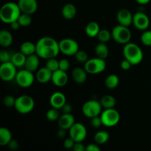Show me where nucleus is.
Returning a JSON list of instances; mask_svg holds the SVG:
<instances>
[{"label": "nucleus", "instance_id": "obj_34", "mask_svg": "<svg viewBox=\"0 0 151 151\" xmlns=\"http://www.w3.org/2000/svg\"><path fill=\"white\" fill-rule=\"evenodd\" d=\"M60 112H59V109H54V108H52L50 110L47 111V112L46 113V117L48 120L52 121V122H54V121L58 120V119L60 118Z\"/></svg>", "mask_w": 151, "mask_h": 151}, {"label": "nucleus", "instance_id": "obj_8", "mask_svg": "<svg viewBox=\"0 0 151 151\" xmlns=\"http://www.w3.org/2000/svg\"><path fill=\"white\" fill-rule=\"evenodd\" d=\"M100 117H101L103 125L109 128L116 125L120 120V114L114 108L105 109L102 111Z\"/></svg>", "mask_w": 151, "mask_h": 151}, {"label": "nucleus", "instance_id": "obj_9", "mask_svg": "<svg viewBox=\"0 0 151 151\" xmlns=\"http://www.w3.org/2000/svg\"><path fill=\"white\" fill-rule=\"evenodd\" d=\"M59 48L60 52L65 55H75L79 50V44L72 38H63L59 41Z\"/></svg>", "mask_w": 151, "mask_h": 151}, {"label": "nucleus", "instance_id": "obj_5", "mask_svg": "<svg viewBox=\"0 0 151 151\" xmlns=\"http://www.w3.org/2000/svg\"><path fill=\"white\" fill-rule=\"evenodd\" d=\"M14 108L19 113L27 114L32 111L35 108V101L29 95H22L16 100Z\"/></svg>", "mask_w": 151, "mask_h": 151}, {"label": "nucleus", "instance_id": "obj_42", "mask_svg": "<svg viewBox=\"0 0 151 151\" xmlns=\"http://www.w3.org/2000/svg\"><path fill=\"white\" fill-rule=\"evenodd\" d=\"M75 144V140L72 139L71 137H69V138L66 139L64 140V142H63V146H64L65 148L68 149V150L73 148Z\"/></svg>", "mask_w": 151, "mask_h": 151}, {"label": "nucleus", "instance_id": "obj_13", "mask_svg": "<svg viewBox=\"0 0 151 151\" xmlns=\"http://www.w3.org/2000/svg\"><path fill=\"white\" fill-rule=\"evenodd\" d=\"M133 24L139 30H146L150 26V19L143 12H137L133 16Z\"/></svg>", "mask_w": 151, "mask_h": 151}, {"label": "nucleus", "instance_id": "obj_19", "mask_svg": "<svg viewBox=\"0 0 151 151\" xmlns=\"http://www.w3.org/2000/svg\"><path fill=\"white\" fill-rule=\"evenodd\" d=\"M75 123V117L72 114H64L60 115V118L58 120L59 128L64 130H69L72 125Z\"/></svg>", "mask_w": 151, "mask_h": 151}, {"label": "nucleus", "instance_id": "obj_10", "mask_svg": "<svg viewBox=\"0 0 151 151\" xmlns=\"http://www.w3.org/2000/svg\"><path fill=\"white\" fill-rule=\"evenodd\" d=\"M16 66L11 61L1 63L0 65V78L3 81L9 82L16 78L17 75Z\"/></svg>", "mask_w": 151, "mask_h": 151}, {"label": "nucleus", "instance_id": "obj_33", "mask_svg": "<svg viewBox=\"0 0 151 151\" xmlns=\"http://www.w3.org/2000/svg\"><path fill=\"white\" fill-rule=\"evenodd\" d=\"M18 22H19L21 27H26L29 26L31 24V23H32V17H31V15L22 13V14L20 15L19 18L18 19Z\"/></svg>", "mask_w": 151, "mask_h": 151}, {"label": "nucleus", "instance_id": "obj_16", "mask_svg": "<svg viewBox=\"0 0 151 151\" xmlns=\"http://www.w3.org/2000/svg\"><path fill=\"white\" fill-rule=\"evenodd\" d=\"M50 103L52 108L61 109L62 107L66 103V97L63 93L56 91L51 95L50 98Z\"/></svg>", "mask_w": 151, "mask_h": 151}, {"label": "nucleus", "instance_id": "obj_43", "mask_svg": "<svg viewBox=\"0 0 151 151\" xmlns=\"http://www.w3.org/2000/svg\"><path fill=\"white\" fill-rule=\"evenodd\" d=\"M131 66H133V65L128 60H126V59H124L123 60H122V62L120 63V67L123 71L129 70L131 69Z\"/></svg>", "mask_w": 151, "mask_h": 151}, {"label": "nucleus", "instance_id": "obj_48", "mask_svg": "<svg viewBox=\"0 0 151 151\" xmlns=\"http://www.w3.org/2000/svg\"><path fill=\"white\" fill-rule=\"evenodd\" d=\"M56 134H57V137H58V138L60 139H62L63 138V137L66 136V130L63 129V128H60L59 130H58L57 131V133H56Z\"/></svg>", "mask_w": 151, "mask_h": 151}, {"label": "nucleus", "instance_id": "obj_30", "mask_svg": "<svg viewBox=\"0 0 151 151\" xmlns=\"http://www.w3.org/2000/svg\"><path fill=\"white\" fill-rule=\"evenodd\" d=\"M119 83V78L115 74L109 75L105 80V86L109 89H114L118 86Z\"/></svg>", "mask_w": 151, "mask_h": 151}, {"label": "nucleus", "instance_id": "obj_3", "mask_svg": "<svg viewBox=\"0 0 151 151\" xmlns=\"http://www.w3.org/2000/svg\"><path fill=\"white\" fill-rule=\"evenodd\" d=\"M123 55L132 65L139 64L143 60V52L139 46L134 43L129 42L125 44L123 47Z\"/></svg>", "mask_w": 151, "mask_h": 151}, {"label": "nucleus", "instance_id": "obj_1", "mask_svg": "<svg viewBox=\"0 0 151 151\" xmlns=\"http://www.w3.org/2000/svg\"><path fill=\"white\" fill-rule=\"evenodd\" d=\"M36 54L40 58L48 60L56 58L60 52L59 42L50 36L40 38L36 44Z\"/></svg>", "mask_w": 151, "mask_h": 151}, {"label": "nucleus", "instance_id": "obj_15", "mask_svg": "<svg viewBox=\"0 0 151 151\" xmlns=\"http://www.w3.org/2000/svg\"><path fill=\"white\" fill-rule=\"evenodd\" d=\"M133 16L131 12L128 9H121L116 13V20L119 24L125 27H129L133 24Z\"/></svg>", "mask_w": 151, "mask_h": 151}, {"label": "nucleus", "instance_id": "obj_31", "mask_svg": "<svg viewBox=\"0 0 151 151\" xmlns=\"http://www.w3.org/2000/svg\"><path fill=\"white\" fill-rule=\"evenodd\" d=\"M110 138V135L106 131H99L94 134V139L96 144L104 145L107 142Z\"/></svg>", "mask_w": 151, "mask_h": 151}, {"label": "nucleus", "instance_id": "obj_40", "mask_svg": "<svg viewBox=\"0 0 151 151\" xmlns=\"http://www.w3.org/2000/svg\"><path fill=\"white\" fill-rule=\"evenodd\" d=\"M69 67H70V63L67 59L63 58L59 60V69L66 72L69 70Z\"/></svg>", "mask_w": 151, "mask_h": 151}, {"label": "nucleus", "instance_id": "obj_24", "mask_svg": "<svg viewBox=\"0 0 151 151\" xmlns=\"http://www.w3.org/2000/svg\"><path fill=\"white\" fill-rule=\"evenodd\" d=\"M100 29H101L100 27V25H99V24L97 22H91L87 24L86 27L85 32L86 34L88 37H90V38H94V37L97 36Z\"/></svg>", "mask_w": 151, "mask_h": 151}, {"label": "nucleus", "instance_id": "obj_28", "mask_svg": "<svg viewBox=\"0 0 151 151\" xmlns=\"http://www.w3.org/2000/svg\"><path fill=\"white\" fill-rule=\"evenodd\" d=\"M12 139V133L8 128L4 127L0 128V145H7Z\"/></svg>", "mask_w": 151, "mask_h": 151}, {"label": "nucleus", "instance_id": "obj_35", "mask_svg": "<svg viewBox=\"0 0 151 151\" xmlns=\"http://www.w3.org/2000/svg\"><path fill=\"white\" fill-rule=\"evenodd\" d=\"M45 66L48 68L50 70H51L52 72H54L59 69V61L55 58H50L48 60H47Z\"/></svg>", "mask_w": 151, "mask_h": 151}, {"label": "nucleus", "instance_id": "obj_45", "mask_svg": "<svg viewBox=\"0 0 151 151\" xmlns=\"http://www.w3.org/2000/svg\"><path fill=\"white\" fill-rule=\"evenodd\" d=\"M72 150L73 151H86V147L82 142H75Z\"/></svg>", "mask_w": 151, "mask_h": 151}, {"label": "nucleus", "instance_id": "obj_44", "mask_svg": "<svg viewBox=\"0 0 151 151\" xmlns=\"http://www.w3.org/2000/svg\"><path fill=\"white\" fill-rule=\"evenodd\" d=\"M7 146H8L9 149H10V150L15 151L19 148V142H18V141H16V139H12L11 141L9 142V144L7 145Z\"/></svg>", "mask_w": 151, "mask_h": 151}, {"label": "nucleus", "instance_id": "obj_46", "mask_svg": "<svg viewBox=\"0 0 151 151\" xmlns=\"http://www.w3.org/2000/svg\"><path fill=\"white\" fill-rule=\"evenodd\" d=\"M86 151H101L97 144H89L86 147Z\"/></svg>", "mask_w": 151, "mask_h": 151}, {"label": "nucleus", "instance_id": "obj_22", "mask_svg": "<svg viewBox=\"0 0 151 151\" xmlns=\"http://www.w3.org/2000/svg\"><path fill=\"white\" fill-rule=\"evenodd\" d=\"M62 16L64 19L70 20V19H74L77 15V8L75 6V4L72 3H67L64 4L63 7H62L61 10Z\"/></svg>", "mask_w": 151, "mask_h": 151}, {"label": "nucleus", "instance_id": "obj_36", "mask_svg": "<svg viewBox=\"0 0 151 151\" xmlns=\"http://www.w3.org/2000/svg\"><path fill=\"white\" fill-rule=\"evenodd\" d=\"M75 60L78 62L81 63H85L88 60V55L87 52L84 50H78L75 55Z\"/></svg>", "mask_w": 151, "mask_h": 151}, {"label": "nucleus", "instance_id": "obj_41", "mask_svg": "<svg viewBox=\"0 0 151 151\" xmlns=\"http://www.w3.org/2000/svg\"><path fill=\"white\" fill-rule=\"evenodd\" d=\"M102 125H103V122H102V119L100 116H94V117L91 118V125L93 128H100Z\"/></svg>", "mask_w": 151, "mask_h": 151}, {"label": "nucleus", "instance_id": "obj_12", "mask_svg": "<svg viewBox=\"0 0 151 151\" xmlns=\"http://www.w3.org/2000/svg\"><path fill=\"white\" fill-rule=\"evenodd\" d=\"M69 137L75 142H83L86 138L87 130L85 125L80 122H75L69 130Z\"/></svg>", "mask_w": 151, "mask_h": 151}, {"label": "nucleus", "instance_id": "obj_2", "mask_svg": "<svg viewBox=\"0 0 151 151\" xmlns=\"http://www.w3.org/2000/svg\"><path fill=\"white\" fill-rule=\"evenodd\" d=\"M22 14L18 3L7 2L1 6L0 9V19L1 22L10 24L12 22L17 21Z\"/></svg>", "mask_w": 151, "mask_h": 151}, {"label": "nucleus", "instance_id": "obj_20", "mask_svg": "<svg viewBox=\"0 0 151 151\" xmlns=\"http://www.w3.org/2000/svg\"><path fill=\"white\" fill-rule=\"evenodd\" d=\"M39 56L35 54L27 56L26 62L24 64V69L34 72L38 69L39 66Z\"/></svg>", "mask_w": 151, "mask_h": 151}, {"label": "nucleus", "instance_id": "obj_49", "mask_svg": "<svg viewBox=\"0 0 151 151\" xmlns=\"http://www.w3.org/2000/svg\"><path fill=\"white\" fill-rule=\"evenodd\" d=\"M10 27L12 28V29H13V30H17V29H19V27H21V25L19 24V22L17 21H15V22H12V23L10 24Z\"/></svg>", "mask_w": 151, "mask_h": 151}, {"label": "nucleus", "instance_id": "obj_32", "mask_svg": "<svg viewBox=\"0 0 151 151\" xmlns=\"http://www.w3.org/2000/svg\"><path fill=\"white\" fill-rule=\"evenodd\" d=\"M97 38H98L99 41L101 43H107L108 41H110L111 38H112L111 32H109L108 29H102L99 32L98 35H97Z\"/></svg>", "mask_w": 151, "mask_h": 151}, {"label": "nucleus", "instance_id": "obj_17", "mask_svg": "<svg viewBox=\"0 0 151 151\" xmlns=\"http://www.w3.org/2000/svg\"><path fill=\"white\" fill-rule=\"evenodd\" d=\"M69 81V77L65 71L58 69L52 73V82L55 86L58 87H63L67 84Z\"/></svg>", "mask_w": 151, "mask_h": 151}, {"label": "nucleus", "instance_id": "obj_7", "mask_svg": "<svg viewBox=\"0 0 151 151\" xmlns=\"http://www.w3.org/2000/svg\"><path fill=\"white\" fill-rule=\"evenodd\" d=\"M101 103L100 101L96 100H90L86 102L82 107V112L86 117L91 118L94 116H100L102 113Z\"/></svg>", "mask_w": 151, "mask_h": 151}, {"label": "nucleus", "instance_id": "obj_29", "mask_svg": "<svg viewBox=\"0 0 151 151\" xmlns=\"http://www.w3.org/2000/svg\"><path fill=\"white\" fill-rule=\"evenodd\" d=\"M100 103L103 109H114L116 105V99L114 96L109 95H104L101 99H100Z\"/></svg>", "mask_w": 151, "mask_h": 151}, {"label": "nucleus", "instance_id": "obj_39", "mask_svg": "<svg viewBox=\"0 0 151 151\" xmlns=\"http://www.w3.org/2000/svg\"><path fill=\"white\" fill-rule=\"evenodd\" d=\"M12 55L10 54L6 50H1L0 52V61L1 63H4V62L10 61L11 60Z\"/></svg>", "mask_w": 151, "mask_h": 151}, {"label": "nucleus", "instance_id": "obj_18", "mask_svg": "<svg viewBox=\"0 0 151 151\" xmlns=\"http://www.w3.org/2000/svg\"><path fill=\"white\" fill-rule=\"evenodd\" d=\"M52 73L53 72L51 70L44 66V67L40 68L37 70L35 78H36L37 81L40 83H47L50 81H52Z\"/></svg>", "mask_w": 151, "mask_h": 151}, {"label": "nucleus", "instance_id": "obj_11", "mask_svg": "<svg viewBox=\"0 0 151 151\" xmlns=\"http://www.w3.org/2000/svg\"><path fill=\"white\" fill-rule=\"evenodd\" d=\"M16 82L22 88H28L33 84L35 81V76L33 72L27 69H22L17 72L16 78Z\"/></svg>", "mask_w": 151, "mask_h": 151}, {"label": "nucleus", "instance_id": "obj_47", "mask_svg": "<svg viewBox=\"0 0 151 151\" xmlns=\"http://www.w3.org/2000/svg\"><path fill=\"white\" fill-rule=\"evenodd\" d=\"M61 110L64 114H71L72 111V106H71V104L66 103V104L62 107Z\"/></svg>", "mask_w": 151, "mask_h": 151}, {"label": "nucleus", "instance_id": "obj_4", "mask_svg": "<svg viewBox=\"0 0 151 151\" xmlns=\"http://www.w3.org/2000/svg\"><path fill=\"white\" fill-rule=\"evenodd\" d=\"M111 35L115 42L125 45L130 42L132 34L128 27L118 24L112 29Z\"/></svg>", "mask_w": 151, "mask_h": 151}, {"label": "nucleus", "instance_id": "obj_25", "mask_svg": "<svg viewBox=\"0 0 151 151\" xmlns=\"http://www.w3.org/2000/svg\"><path fill=\"white\" fill-rule=\"evenodd\" d=\"M20 52L26 56L31 55L36 53V44L31 41H24L20 47Z\"/></svg>", "mask_w": 151, "mask_h": 151}, {"label": "nucleus", "instance_id": "obj_26", "mask_svg": "<svg viewBox=\"0 0 151 151\" xmlns=\"http://www.w3.org/2000/svg\"><path fill=\"white\" fill-rule=\"evenodd\" d=\"M27 56L24 55L22 52H17L12 54L11 60L10 61L18 68L24 66L25 62H26Z\"/></svg>", "mask_w": 151, "mask_h": 151}, {"label": "nucleus", "instance_id": "obj_14", "mask_svg": "<svg viewBox=\"0 0 151 151\" xmlns=\"http://www.w3.org/2000/svg\"><path fill=\"white\" fill-rule=\"evenodd\" d=\"M18 4L23 13L32 15L38 10L37 0H19Z\"/></svg>", "mask_w": 151, "mask_h": 151}, {"label": "nucleus", "instance_id": "obj_50", "mask_svg": "<svg viewBox=\"0 0 151 151\" xmlns=\"http://www.w3.org/2000/svg\"><path fill=\"white\" fill-rule=\"evenodd\" d=\"M136 1H137L138 4H142V5H144V4H148V3L150 1V0H136Z\"/></svg>", "mask_w": 151, "mask_h": 151}, {"label": "nucleus", "instance_id": "obj_6", "mask_svg": "<svg viewBox=\"0 0 151 151\" xmlns=\"http://www.w3.org/2000/svg\"><path fill=\"white\" fill-rule=\"evenodd\" d=\"M106 68V63L104 59L94 58H89L84 63V69L90 75H97L103 72Z\"/></svg>", "mask_w": 151, "mask_h": 151}, {"label": "nucleus", "instance_id": "obj_27", "mask_svg": "<svg viewBox=\"0 0 151 151\" xmlns=\"http://www.w3.org/2000/svg\"><path fill=\"white\" fill-rule=\"evenodd\" d=\"M94 52L97 58L106 60L109 56V50L105 43L100 42L94 48Z\"/></svg>", "mask_w": 151, "mask_h": 151}, {"label": "nucleus", "instance_id": "obj_23", "mask_svg": "<svg viewBox=\"0 0 151 151\" xmlns=\"http://www.w3.org/2000/svg\"><path fill=\"white\" fill-rule=\"evenodd\" d=\"M13 37L11 32L6 29L0 31V45L2 47H8L13 44Z\"/></svg>", "mask_w": 151, "mask_h": 151}, {"label": "nucleus", "instance_id": "obj_37", "mask_svg": "<svg viewBox=\"0 0 151 151\" xmlns=\"http://www.w3.org/2000/svg\"><path fill=\"white\" fill-rule=\"evenodd\" d=\"M141 42L147 47H151V30L146 29L141 35Z\"/></svg>", "mask_w": 151, "mask_h": 151}, {"label": "nucleus", "instance_id": "obj_21", "mask_svg": "<svg viewBox=\"0 0 151 151\" xmlns=\"http://www.w3.org/2000/svg\"><path fill=\"white\" fill-rule=\"evenodd\" d=\"M87 72L84 68L76 67L72 70V78L75 83L82 84L87 80Z\"/></svg>", "mask_w": 151, "mask_h": 151}, {"label": "nucleus", "instance_id": "obj_38", "mask_svg": "<svg viewBox=\"0 0 151 151\" xmlns=\"http://www.w3.org/2000/svg\"><path fill=\"white\" fill-rule=\"evenodd\" d=\"M16 98H15L13 96L7 95L3 99V103L7 108L14 107L15 103H16Z\"/></svg>", "mask_w": 151, "mask_h": 151}]
</instances>
